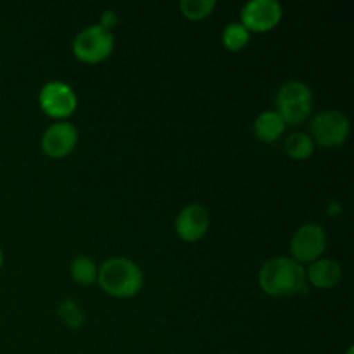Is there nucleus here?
Wrapping results in <instances>:
<instances>
[{
	"instance_id": "obj_1",
	"label": "nucleus",
	"mask_w": 354,
	"mask_h": 354,
	"mask_svg": "<svg viewBox=\"0 0 354 354\" xmlns=\"http://www.w3.org/2000/svg\"><path fill=\"white\" fill-rule=\"evenodd\" d=\"M263 292L272 297H289L306 292V270L296 259L275 256L263 263L258 275Z\"/></svg>"
},
{
	"instance_id": "obj_2",
	"label": "nucleus",
	"mask_w": 354,
	"mask_h": 354,
	"mask_svg": "<svg viewBox=\"0 0 354 354\" xmlns=\"http://www.w3.org/2000/svg\"><path fill=\"white\" fill-rule=\"evenodd\" d=\"M97 283L109 296L118 299H128L137 296L144 287V273L140 266L130 258L114 256L100 265L97 273Z\"/></svg>"
},
{
	"instance_id": "obj_3",
	"label": "nucleus",
	"mask_w": 354,
	"mask_h": 354,
	"mask_svg": "<svg viewBox=\"0 0 354 354\" xmlns=\"http://www.w3.org/2000/svg\"><path fill=\"white\" fill-rule=\"evenodd\" d=\"M275 106L286 124H299L306 121L313 111V92L304 82L290 80L277 92Z\"/></svg>"
},
{
	"instance_id": "obj_4",
	"label": "nucleus",
	"mask_w": 354,
	"mask_h": 354,
	"mask_svg": "<svg viewBox=\"0 0 354 354\" xmlns=\"http://www.w3.org/2000/svg\"><path fill=\"white\" fill-rule=\"evenodd\" d=\"M114 50L113 31L92 24L80 31L73 40V54L85 64H99L106 61Z\"/></svg>"
},
{
	"instance_id": "obj_5",
	"label": "nucleus",
	"mask_w": 354,
	"mask_h": 354,
	"mask_svg": "<svg viewBox=\"0 0 354 354\" xmlns=\"http://www.w3.org/2000/svg\"><path fill=\"white\" fill-rule=\"evenodd\" d=\"M310 137L322 147H339L344 144L351 131V124L341 111H322L315 114L310 124Z\"/></svg>"
},
{
	"instance_id": "obj_6",
	"label": "nucleus",
	"mask_w": 354,
	"mask_h": 354,
	"mask_svg": "<svg viewBox=\"0 0 354 354\" xmlns=\"http://www.w3.org/2000/svg\"><path fill=\"white\" fill-rule=\"evenodd\" d=\"M38 104L48 118L66 121L78 107V95L68 83L61 80H50L40 88Z\"/></svg>"
},
{
	"instance_id": "obj_7",
	"label": "nucleus",
	"mask_w": 354,
	"mask_h": 354,
	"mask_svg": "<svg viewBox=\"0 0 354 354\" xmlns=\"http://www.w3.org/2000/svg\"><path fill=\"white\" fill-rule=\"evenodd\" d=\"M327 248V232L322 225L306 223L296 230L290 241V252L292 259L304 265V263H313L320 259Z\"/></svg>"
},
{
	"instance_id": "obj_8",
	"label": "nucleus",
	"mask_w": 354,
	"mask_h": 354,
	"mask_svg": "<svg viewBox=\"0 0 354 354\" xmlns=\"http://www.w3.org/2000/svg\"><path fill=\"white\" fill-rule=\"evenodd\" d=\"M283 16V9L277 0H251L241 10V23L249 33H266L275 30Z\"/></svg>"
},
{
	"instance_id": "obj_9",
	"label": "nucleus",
	"mask_w": 354,
	"mask_h": 354,
	"mask_svg": "<svg viewBox=\"0 0 354 354\" xmlns=\"http://www.w3.org/2000/svg\"><path fill=\"white\" fill-rule=\"evenodd\" d=\"M76 144H78V130L69 121H57L41 135V151L48 158H66L75 151Z\"/></svg>"
},
{
	"instance_id": "obj_10",
	"label": "nucleus",
	"mask_w": 354,
	"mask_h": 354,
	"mask_svg": "<svg viewBox=\"0 0 354 354\" xmlns=\"http://www.w3.org/2000/svg\"><path fill=\"white\" fill-rule=\"evenodd\" d=\"M176 235L183 242H197L209 230V213L203 204H189L175 220Z\"/></svg>"
},
{
	"instance_id": "obj_11",
	"label": "nucleus",
	"mask_w": 354,
	"mask_h": 354,
	"mask_svg": "<svg viewBox=\"0 0 354 354\" xmlns=\"http://www.w3.org/2000/svg\"><path fill=\"white\" fill-rule=\"evenodd\" d=\"M342 280V268L335 259L320 258L311 263L306 270L308 286H313L317 289L327 290L334 289Z\"/></svg>"
},
{
	"instance_id": "obj_12",
	"label": "nucleus",
	"mask_w": 354,
	"mask_h": 354,
	"mask_svg": "<svg viewBox=\"0 0 354 354\" xmlns=\"http://www.w3.org/2000/svg\"><path fill=\"white\" fill-rule=\"evenodd\" d=\"M286 127V121L280 118L277 111H265V113L256 118L252 130H254V135L259 140L265 142V144H273V142L282 137Z\"/></svg>"
},
{
	"instance_id": "obj_13",
	"label": "nucleus",
	"mask_w": 354,
	"mask_h": 354,
	"mask_svg": "<svg viewBox=\"0 0 354 354\" xmlns=\"http://www.w3.org/2000/svg\"><path fill=\"white\" fill-rule=\"evenodd\" d=\"M286 152L289 158L296 159V161H304L310 159L315 154V142L310 137V133H303V131H296V133L289 135L286 140Z\"/></svg>"
},
{
	"instance_id": "obj_14",
	"label": "nucleus",
	"mask_w": 354,
	"mask_h": 354,
	"mask_svg": "<svg viewBox=\"0 0 354 354\" xmlns=\"http://www.w3.org/2000/svg\"><path fill=\"white\" fill-rule=\"evenodd\" d=\"M69 272H71L73 280L80 286H92V283L97 282V273H99V268L95 266V261H93L90 256H76L71 261V266H69Z\"/></svg>"
},
{
	"instance_id": "obj_15",
	"label": "nucleus",
	"mask_w": 354,
	"mask_h": 354,
	"mask_svg": "<svg viewBox=\"0 0 354 354\" xmlns=\"http://www.w3.org/2000/svg\"><path fill=\"white\" fill-rule=\"evenodd\" d=\"M223 47L230 52H239L245 48L251 41V33L242 23H230L225 26L223 35H221Z\"/></svg>"
},
{
	"instance_id": "obj_16",
	"label": "nucleus",
	"mask_w": 354,
	"mask_h": 354,
	"mask_svg": "<svg viewBox=\"0 0 354 354\" xmlns=\"http://www.w3.org/2000/svg\"><path fill=\"white\" fill-rule=\"evenodd\" d=\"M214 7H216L214 0H182L180 2V10L190 21L206 19L207 16H211Z\"/></svg>"
},
{
	"instance_id": "obj_17",
	"label": "nucleus",
	"mask_w": 354,
	"mask_h": 354,
	"mask_svg": "<svg viewBox=\"0 0 354 354\" xmlns=\"http://www.w3.org/2000/svg\"><path fill=\"white\" fill-rule=\"evenodd\" d=\"M59 318L62 320V324L68 325L69 328L76 330V328H82L85 324V313H83L82 308L78 306V303L71 299H64L59 303L57 308Z\"/></svg>"
},
{
	"instance_id": "obj_18",
	"label": "nucleus",
	"mask_w": 354,
	"mask_h": 354,
	"mask_svg": "<svg viewBox=\"0 0 354 354\" xmlns=\"http://www.w3.org/2000/svg\"><path fill=\"white\" fill-rule=\"evenodd\" d=\"M118 24V14L114 12V10H104L102 12V16H100V23H99V26H102V28H106V30H113L114 26H116Z\"/></svg>"
},
{
	"instance_id": "obj_19",
	"label": "nucleus",
	"mask_w": 354,
	"mask_h": 354,
	"mask_svg": "<svg viewBox=\"0 0 354 354\" xmlns=\"http://www.w3.org/2000/svg\"><path fill=\"white\" fill-rule=\"evenodd\" d=\"M328 214H332V216H334V214H339L342 211V206L339 203H332L330 204V207H328Z\"/></svg>"
},
{
	"instance_id": "obj_20",
	"label": "nucleus",
	"mask_w": 354,
	"mask_h": 354,
	"mask_svg": "<svg viewBox=\"0 0 354 354\" xmlns=\"http://www.w3.org/2000/svg\"><path fill=\"white\" fill-rule=\"evenodd\" d=\"M3 265V254H2V249H0V268H2Z\"/></svg>"
},
{
	"instance_id": "obj_21",
	"label": "nucleus",
	"mask_w": 354,
	"mask_h": 354,
	"mask_svg": "<svg viewBox=\"0 0 354 354\" xmlns=\"http://www.w3.org/2000/svg\"><path fill=\"white\" fill-rule=\"evenodd\" d=\"M346 354H354V348H353V346L348 349V353H346Z\"/></svg>"
}]
</instances>
